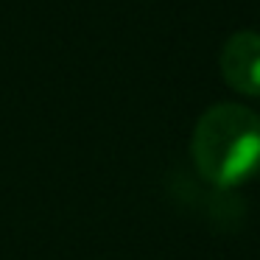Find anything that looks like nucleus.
<instances>
[{
	"instance_id": "nucleus-1",
	"label": "nucleus",
	"mask_w": 260,
	"mask_h": 260,
	"mask_svg": "<svg viewBox=\"0 0 260 260\" xmlns=\"http://www.w3.org/2000/svg\"><path fill=\"white\" fill-rule=\"evenodd\" d=\"M193 168L207 185L232 190L260 174V115L243 104H213L190 137Z\"/></svg>"
},
{
	"instance_id": "nucleus-2",
	"label": "nucleus",
	"mask_w": 260,
	"mask_h": 260,
	"mask_svg": "<svg viewBox=\"0 0 260 260\" xmlns=\"http://www.w3.org/2000/svg\"><path fill=\"white\" fill-rule=\"evenodd\" d=\"M218 64L230 90L260 98V31H235L226 37Z\"/></svg>"
}]
</instances>
